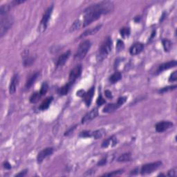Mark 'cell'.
Here are the masks:
<instances>
[{
    "label": "cell",
    "instance_id": "d6986e66",
    "mask_svg": "<svg viewBox=\"0 0 177 177\" xmlns=\"http://www.w3.org/2000/svg\"><path fill=\"white\" fill-rule=\"evenodd\" d=\"M53 100V97L52 96L48 97L47 98L45 99V100L42 102V103L41 104V105L39 106V109L43 110V111L47 109L49 107L50 104L52 102Z\"/></svg>",
    "mask_w": 177,
    "mask_h": 177
},
{
    "label": "cell",
    "instance_id": "484cf974",
    "mask_svg": "<svg viewBox=\"0 0 177 177\" xmlns=\"http://www.w3.org/2000/svg\"><path fill=\"white\" fill-rule=\"evenodd\" d=\"M81 27H82V21H81L80 19H77V20L74 21L73 24H72L71 28H70V31H75V30H78Z\"/></svg>",
    "mask_w": 177,
    "mask_h": 177
},
{
    "label": "cell",
    "instance_id": "5bb4252c",
    "mask_svg": "<svg viewBox=\"0 0 177 177\" xmlns=\"http://www.w3.org/2000/svg\"><path fill=\"white\" fill-rule=\"evenodd\" d=\"M19 82V75L18 74H15L10 80V86H9V93L10 94H14L16 91V88Z\"/></svg>",
    "mask_w": 177,
    "mask_h": 177
},
{
    "label": "cell",
    "instance_id": "277c9868",
    "mask_svg": "<svg viewBox=\"0 0 177 177\" xmlns=\"http://www.w3.org/2000/svg\"><path fill=\"white\" fill-rule=\"evenodd\" d=\"M13 24V19L10 15H6L1 16L0 21V36L3 37V35L8 32V30L11 28Z\"/></svg>",
    "mask_w": 177,
    "mask_h": 177
},
{
    "label": "cell",
    "instance_id": "ee69618b",
    "mask_svg": "<svg viewBox=\"0 0 177 177\" xmlns=\"http://www.w3.org/2000/svg\"><path fill=\"white\" fill-rule=\"evenodd\" d=\"M106 163V158H102V160H100V161L98 162V163H97V165L102 166V165H105Z\"/></svg>",
    "mask_w": 177,
    "mask_h": 177
},
{
    "label": "cell",
    "instance_id": "1f68e13d",
    "mask_svg": "<svg viewBox=\"0 0 177 177\" xmlns=\"http://www.w3.org/2000/svg\"><path fill=\"white\" fill-rule=\"evenodd\" d=\"M176 88V85H173V86H166V87L162 88L161 89L159 90L160 93H165V92L172 91Z\"/></svg>",
    "mask_w": 177,
    "mask_h": 177
},
{
    "label": "cell",
    "instance_id": "b9f144b4",
    "mask_svg": "<svg viewBox=\"0 0 177 177\" xmlns=\"http://www.w3.org/2000/svg\"><path fill=\"white\" fill-rule=\"evenodd\" d=\"M25 2V0H15V1H12V4H13L14 6H16V5H19L20 3H22Z\"/></svg>",
    "mask_w": 177,
    "mask_h": 177
},
{
    "label": "cell",
    "instance_id": "f6af8a7d",
    "mask_svg": "<svg viewBox=\"0 0 177 177\" xmlns=\"http://www.w3.org/2000/svg\"><path fill=\"white\" fill-rule=\"evenodd\" d=\"M84 94H85V92L83 91V90H80V91H78L77 92V96L84 97Z\"/></svg>",
    "mask_w": 177,
    "mask_h": 177
},
{
    "label": "cell",
    "instance_id": "d4e9b609",
    "mask_svg": "<svg viewBox=\"0 0 177 177\" xmlns=\"http://www.w3.org/2000/svg\"><path fill=\"white\" fill-rule=\"evenodd\" d=\"M41 97V95H40V93H39V91L35 92V93H33L31 95H30V99H29L30 102L32 104L36 103V102H38Z\"/></svg>",
    "mask_w": 177,
    "mask_h": 177
},
{
    "label": "cell",
    "instance_id": "7a4b0ae2",
    "mask_svg": "<svg viewBox=\"0 0 177 177\" xmlns=\"http://www.w3.org/2000/svg\"><path fill=\"white\" fill-rule=\"evenodd\" d=\"M112 49V40L110 37H107L101 44L97 54V60L98 62L103 61Z\"/></svg>",
    "mask_w": 177,
    "mask_h": 177
},
{
    "label": "cell",
    "instance_id": "52a82bcc",
    "mask_svg": "<svg viewBox=\"0 0 177 177\" xmlns=\"http://www.w3.org/2000/svg\"><path fill=\"white\" fill-rule=\"evenodd\" d=\"M81 73H82V66L80 64L75 66L70 72L68 82L73 84L76 81L77 79L80 76Z\"/></svg>",
    "mask_w": 177,
    "mask_h": 177
},
{
    "label": "cell",
    "instance_id": "8992f818",
    "mask_svg": "<svg viewBox=\"0 0 177 177\" xmlns=\"http://www.w3.org/2000/svg\"><path fill=\"white\" fill-rule=\"evenodd\" d=\"M162 165V162L156 161L153 162H150L144 165L140 169V173L142 175H146L151 174L156 169H158Z\"/></svg>",
    "mask_w": 177,
    "mask_h": 177
},
{
    "label": "cell",
    "instance_id": "60d3db41",
    "mask_svg": "<svg viewBox=\"0 0 177 177\" xmlns=\"http://www.w3.org/2000/svg\"><path fill=\"white\" fill-rule=\"evenodd\" d=\"M3 167H4V168L6 169H10L12 168L11 165H10V164L9 163L8 161H5L4 162H3Z\"/></svg>",
    "mask_w": 177,
    "mask_h": 177
},
{
    "label": "cell",
    "instance_id": "7402d4cb",
    "mask_svg": "<svg viewBox=\"0 0 177 177\" xmlns=\"http://www.w3.org/2000/svg\"><path fill=\"white\" fill-rule=\"evenodd\" d=\"M72 84H70L69 82L66 83V84H64V86H62V87H60L58 89V94L59 95H65L68 93V91H69L70 87H71Z\"/></svg>",
    "mask_w": 177,
    "mask_h": 177
},
{
    "label": "cell",
    "instance_id": "d590c367",
    "mask_svg": "<svg viewBox=\"0 0 177 177\" xmlns=\"http://www.w3.org/2000/svg\"><path fill=\"white\" fill-rule=\"evenodd\" d=\"M106 102V101L103 98V97L102 96V95H99V97H97V100H96V104L98 106H101L102 105V104H104Z\"/></svg>",
    "mask_w": 177,
    "mask_h": 177
},
{
    "label": "cell",
    "instance_id": "74e56055",
    "mask_svg": "<svg viewBox=\"0 0 177 177\" xmlns=\"http://www.w3.org/2000/svg\"><path fill=\"white\" fill-rule=\"evenodd\" d=\"M111 138H109V139H106V140H105L103 142H102V147L106 148L110 145V144H111Z\"/></svg>",
    "mask_w": 177,
    "mask_h": 177
},
{
    "label": "cell",
    "instance_id": "6da1fadb",
    "mask_svg": "<svg viewBox=\"0 0 177 177\" xmlns=\"http://www.w3.org/2000/svg\"><path fill=\"white\" fill-rule=\"evenodd\" d=\"M114 8L112 1H104L86 8L84 11L82 27H86L92 22L100 19L101 16L111 12Z\"/></svg>",
    "mask_w": 177,
    "mask_h": 177
},
{
    "label": "cell",
    "instance_id": "ba28073f",
    "mask_svg": "<svg viewBox=\"0 0 177 177\" xmlns=\"http://www.w3.org/2000/svg\"><path fill=\"white\" fill-rule=\"evenodd\" d=\"M54 149L53 147H47L41 150L40 152H39L37 156V161L38 163H41L43 162L45 158H47L48 156L53 154Z\"/></svg>",
    "mask_w": 177,
    "mask_h": 177
},
{
    "label": "cell",
    "instance_id": "9c48e42d",
    "mask_svg": "<svg viewBox=\"0 0 177 177\" xmlns=\"http://www.w3.org/2000/svg\"><path fill=\"white\" fill-rule=\"evenodd\" d=\"M98 115V110L97 108H94V109H91L89 112H88L83 117L82 119V123L85 124L87 122H89L90 121L93 120Z\"/></svg>",
    "mask_w": 177,
    "mask_h": 177
},
{
    "label": "cell",
    "instance_id": "9a60e30c",
    "mask_svg": "<svg viewBox=\"0 0 177 177\" xmlns=\"http://www.w3.org/2000/svg\"><path fill=\"white\" fill-rule=\"evenodd\" d=\"M94 92H95V87L93 86L90 88L88 91L85 93V94L84 95V103L86 104V106H89L90 104L91 103L92 98H93V95H94Z\"/></svg>",
    "mask_w": 177,
    "mask_h": 177
},
{
    "label": "cell",
    "instance_id": "f35d334b",
    "mask_svg": "<svg viewBox=\"0 0 177 177\" xmlns=\"http://www.w3.org/2000/svg\"><path fill=\"white\" fill-rule=\"evenodd\" d=\"M167 175L168 176H171V177L176 176V170H175L174 169H170V170L168 171V173H167Z\"/></svg>",
    "mask_w": 177,
    "mask_h": 177
},
{
    "label": "cell",
    "instance_id": "e0dca14e",
    "mask_svg": "<svg viewBox=\"0 0 177 177\" xmlns=\"http://www.w3.org/2000/svg\"><path fill=\"white\" fill-rule=\"evenodd\" d=\"M119 107H120V106L118 104V103H111L108 104L107 105H106L104 107V109H102V112L103 113H113L115 111H116Z\"/></svg>",
    "mask_w": 177,
    "mask_h": 177
},
{
    "label": "cell",
    "instance_id": "f1b7e54d",
    "mask_svg": "<svg viewBox=\"0 0 177 177\" xmlns=\"http://www.w3.org/2000/svg\"><path fill=\"white\" fill-rule=\"evenodd\" d=\"M34 60H35V59H34L33 57H27L26 58H24V62H23V64H24L25 67H28V66H30V65L33 64Z\"/></svg>",
    "mask_w": 177,
    "mask_h": 177
},
{
    "label": "cell",
    "instance_id": "f546056e",
    "mask_svg": "<svg viewBox=\"0 0 177 177\" xmlns=\"http://www.w3.org/2000/svg\"><path fill=\"white\" fill-rule=\"evenodd\" d=\"M48 85L47 83L46 82L43 83L42 85H41V86L40 91H39V93H40L41 97L46 94V92L48 91Z\"/></svg>",
    "mask_w": 177,
    "mask_h": 177
},
{
    "label": "cell",
    "instance_id": "83f0119b",
    "mask_svg": "<svg viewBox=\"0 0 177 177\" xmlns=\"http://www.w3.org/2000/svg\"><path fill=\"white\" fill-rule=\"evenodd\" d=\"M120 34L123 38L129 37L130 35V28L129 27H124L120 30Z\"/></svg>",
    "mask_w": 177,
    "mask_h": 177
},
{
    "label": "cell",
    "instance_id": "cb8c5ba5",
    "mask_svg": "<svg viewBox=\"0 0 177 177\" xmlns=\"http://www.w3.org/2000/svg\"><path fill=\"white\" fill-rule=\"evenodd\" d=\"M162 46H163L164 50L165 52H169L170 51L171 47H172V43L170 40L167 39H163L162 40Z\"/></svg>",
    "mask_w": 177,
    "mask_h": 177
},
{
    "label": "cell",
    "instance_id": "4dcf8cb0",
    "mask_svg": "<svg viewBox=\"0 0 177 177\" xmlns=\"http://www.w3.org/2000/svg\"><path fill=\"white\" fill-rule=\"evenodd\" d=\"M124 172L123 169H119V170L116 171H113L110 173H106V174H104L103 176H116V175H120L121 174Z\"/></svg>",
    "mask_w": 177,
    "mask_h": 177
},
{
    "label": "cell",
    "instance_id": "bcb514c9",
    "mask_svg": "<svg viewBox=\"0 0 177 177\" xmlns=\"http://www.w3.org/2000/svg\"><path fill=\"white\" fill-rule=\"evenodd\" d=\"M75 129V127H73V128H71V129H70L69 130H68V131H66V132H65L64 136H68V135L69 134V133H71V131H73V129Z\"/></svg>",
    "mask_w": 177,
    "mask_h": 177
},
{
    "label": "cell",
    "instance_id": "ac0fdd59",
    "mask_svg": "<svg viewBox=\"0 0 177 177\" xmlns=\"http://www.w3.org/2000/svg\"><path fill=\"white\" fill-rule=\"evenodd\" d=\"M39 71L36 72V73L33 74V75H32L31 76H30L29 78L28 79V80L26 81V84H25V87H26V88L28 89V88H30V87H31V86L33 85L34 83L35 82V81L37 79V77H39Z\"/></svg>",
    "mask_w": 177,
    "mask_h": 177
},
{
    "label": "cell",
    "instance_id": "603a6c76",
    "mask_svg": "<svg viewBox=\"0 0 177 177\" xmlns=\"http://www.w3.org/2000/svg\"><path fill=\"white\" fill-rule=\"evenodd\" d=\"M131 153H123V154L120 155V156L118 158V159H117V161L119 162H123L131 161Z\"/></svg>",
    "mask_w": 177,
    "mask_h": 177
},
{
    "label": "cell",
    "instance_id": "7c38bea8",
    "mask_svg": "<svg viewBox=\"0 0 177 177\" xmlns=\"http://www.w3.org/2000/svg\"><path fill=\"white\" fill-rule=\"evenodd\" d=\"M144 48V45L140 42H136L133 44L129 48V53L131 55H136L140 53Z\"/></svg>",
    "mask_w": 177,
    "mask_h": 177
},
{
    "label": "cell",
    "instance_id": "3957f363",
    "mask_svg": "<svg viewBox=\"0 0 177 177\" xmlns=\"http://www.w3.org/2000/svg\"><path fill=\"white\" fill-rule=\"evenodd\" d=\"M91 41L87 39V40L83 41L80 44L78 48H77L76 53L75 54V56H74L75 59L80 60V59L84 58L88 52V50H89L90 48H91Z\"/></svg>",
    "mask_w": 177,
    "mask_h": 177
},
{
    "label": "cell",
    "instance_id": "e575fe53",
    "mask_svg": "<svg viewBox=\"0 0 177 177\" xmlns=\"http://www.w3.org/2000/svg\"><path fill=\"white\" fill-rule=\"evenodd\" d=\"M177 80V71H175L171 74L169 77V82H176Z\"/></svg>",
    "mask_w": 177,
    "mask_h": 177
},
{
    "label": "cell",
    "instance_id": "2e32d148",
    "mask_svg": "<svg viewBox=\"0 0 177 177\" xmlns=\"http://www.w3.org/2000/svg\"><path fill=\"white\" fill-rule=\"evenodd\" d=\"M101 27H102V24L97 25V26L94 27V28H89V29L86 30L84 32H83L82 35H80V38H82V37H86V36H88V35H95V33H97V32L100 30Z\"/></svg>",
    "mask_w": 177,
    "mask_h": 177
},
{
    "label": "cell",
    "instance_id": "ffe728a7",
    "mask_svg": "<svg viewBox=\"0 0 177 177\" xmlns=\"http://www.w3.org/2000/svg\"><path fill=\"white\" fill-rule=\"evenodd\" d=\"M106 134V131L104 129H100L95 130V131L92 132V137L95 139H100L104 137Z\"/></svg>",
    "mask_w": 177,
    "mask_h": 177
},
{
    "label": "cell",
    "instance_id": "836d02e7",
    "mask_svg": "<svg viewBox=\"0 0 177 177\" xmlns=\"http://www.w3.org/2000/svg\"><path fill=\"white\" fill-rule=\"evenodd\" d=\"M79 136L82 138H88V137H92V132L90 131H81L79 134Z\"/></svg>",
    "mask_w": 177,
    "mask_h": 177
},
{
    "label": "cell",
    "instance_id": "30bf717a",
    "mask_svg": "<svg viewBox=\"0 0 177 177\" xmlns=\"http://www.w3.org/2000/svg\"><path fill=\"white\" fill-rule=\"evenodd\" d=\"M177 65V62L176 60H171L167 62L162 63L158 66L156 70V73L158 74L160 73H162V71H165V70H168L169 68L176 67Z\"/></svg>",
    "mask_w": 177,
    "mask_h": 177
},
{
    "label": "cell",
    "instance_id": "7bdbcfd3",
    "mask_svg": "<svg viewBox=\"0 0 177 177\" xmlns=\"http://www.w3.org/2000/svg\"><path fill=\"white\" fill-rule=\"evenodd\" d=\"M104 94H105V96L108 97V98H112V93H111V92L109 91V90H106V91H104Z\"/></svg>",
    "mask_w": 177,
    "mask_h": 177
},
{
    "label": "cell",
    "instance_id": "d6a6232c",
    "mask_svg": "<svg viewBox=\"0 0 177 177\" xmlns=\"http://www.w3.org/2000/svg\"><path fill=\"white\" fill-rule=\"evenodd\" d=\"M124 48V42L120 39H118V41H117V44H116V50L117 52H120L121 50H122Z\"/></svg>",
    "mask_w": 177,
    "mask_h": 177
},
{
    "label": "cell",
    "instance_id": "4fadbf2b",
    "mask_svg": "<svg viewBox=\"0 0 177 177\" xmlns=\"http://www.w3.org/2000/svg\"><path fill=\"white\" fill-rule=\"evenodd\" d=\"M71 53V50H68L67 51L65 52V53L62 54V55L58 57V59H57L56 64L57 67H60V66H62L63 65H64L65 63L67 62L68 58H69Z\"/></svg>",
    "mask_w": 177,
    "mask_h": 177
},
{
    "label": "cell",
    "instance_id": "8d00e7d4",
    "mask_svg": "<svg viewBox=\"0 0 177 177\" xmlns=\"http://www.w3.org/2000/svg\"><path fill=\"white\" fill-rule=\"evenodd\" d=\"M126 100H127V97L126 96H122V97H120L118 99V101H117V103H118V104H119L120 106L123 104L124 102H126Z\"/></svg>",
    "mask_w": 177,
    "mask_h": 177
},
{
    "label": "cell",
    "instance_id": "44dd1931",
    "mask_svg": "<svg viewBox=\"0 0 177 177\" xmlns=\"http://www.w3.org/2000/svg\"><path fill=\"white\" fill-rule=\"evenodd\" d=\"M121 78H122V74L120 73V72L115 71L114 73H113L112 75L109 77V82L112 83V84H115V82L120 80Z\"/></svg>",
    "mask_w": 177,
    "mask_h": 177
},
{
    "label": "cell",
    "instance_id": "ab89813d",
    "mask_svg": "<svg viewBox=\"0 0 177 177\" xmlns=\"http://www.w3.org/2000/svg\"><path fill=\"white\" fill-rule=\"evenodd\" d=\"M27 172H28V169H24V170L21 171V172L18 173V174H16L15 176H21V177L25 176L27 174Z\"/></svg>",
    "mask_w": 177,
    "mask_h": 177
},
{
    "label": "cell",
    "instance_id": "8fae6325",
    "mask_svg": "<svg viewBox=\"0 0 177 177\" xmlns=\"http://www.w3.org/2000/svg\"><path fill=\"white\" fill-rule=\"evenodd\" d=\"M173 126V123L170 121H162L156 124V130L157 132H163Z\"/></svg>",
    "mask_w": 177,
    "mask_h": 177
},
{
    "label": "cell",
    "instance_id": "4316f807",
    "mask_svg": "<svg viewBox=\"0 0 177 177\" xmlns=\"http://www.w3.org/2000/svg\"><path fill=\"white\" fill-rule=\"evenodd\" d=\"M10 9V6L8 4H3L0 8V15L4 16L8 15L9 10Z\"/></svg>",
    "mask_w": 177,
    "mask_h": 177
},
{
    "label": "cell",
    "instance_id": "5b68a950",
    "mask_svg": "<svg viewBox=\"0 0 177 177\" xmlns=\"http://www.w3.org/2000/svg\"><path fill=\"white\" fill-rule=\"evenodd\" d=\"M53 5H51V6L48 7L47 8V10H46L44 12V15H43L42 18H41V20L40 21V25L39 26V32H43L45 31L46 30V27H47L48 22L49 21L50 16L52 15V12H53Z\"/></svg>",
    "mask_w": 177,
    "mask_h": 177
}]
</instances>
